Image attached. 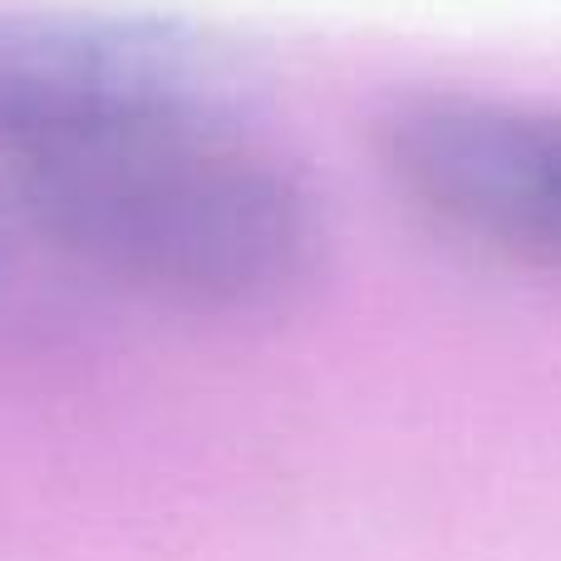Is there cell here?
Here are the masks:
<instances>
[{
	"label": "cell",
	"mask_w": 561,
	"mask_h": 561,
	"mask_svg": "<svg viewBox=\"0 0 561 561\" xmlns=\"http://www.w3.org/2000/svg\"><path fill=\"white\" fill-rule=\"evenodd\" d=\"M203 39L144 15L0 10V163L217 104Z\"/></svg>",
	"instance_id": "7a4b0ae2"
},
{
	"label": "cell",
	"mask_w": 561,
	"mask_h": 561,
	"mask_svg": "<svg viewBox=\"0 0 561 561\" xmlns=\"http://www.w3.org/2000/svg\"><path fill=\"white\" fill-rule=\"evenodd\" d=\"M45 242L148 300L256 310L310 276V187L222 108L134 124L10 168Z\"/></svg>",
	"instance_id": "6da1fadb"
},
{
	"label": "cell",
	"mask_w": 561,
	"mask_h": 561,
	"mask_svg": "<svg viewBox=\"0 0 561 561\" xmlns=\"http://www.w3.org/2000/svg\"><path fill=\"white\" fill-rule=\"evenodd\" d=\"M379 168L424 222L561 272V108L434 89L379 118Z\"/></svg>",
	"instance_id": "3957f363"
}]
</instances>
